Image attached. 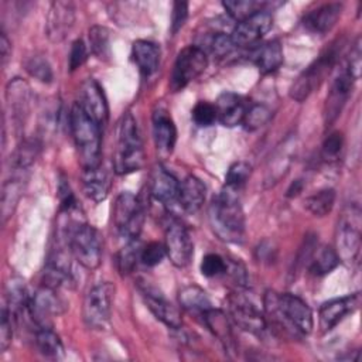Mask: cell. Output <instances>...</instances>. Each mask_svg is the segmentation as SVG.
Segmentation results:
<instances>
[{"label": "cell", "instance_id": "d590c367", "mask_svg": "<svg viewBox=\"0 0 362 362\" xmlns=\"http://www.w3.org/2000/svg\"><path fill=\"white\" fill-rule=\"evenodd\" d=\"M339 257L331 246H322L315 250L308 262V270L313 276H324L339 264Z\"/></svg>", "mask_w": 362, "mask_h": 362}, {"label": "cell", "instance_id": "ab89813d", "mask_svg": "<svg viewBox=\"0 0 362 362\" xmlns=\"http://www.w3.org/2000/svg\"><path fill=\"white\" fill-rule=\"evenodd\" d=\"M222 6L226 10V13L236 23H239L260 10H266L267 3L257 1V0H228V1H222Z\"/></svg>", "mask_w": 362, "mask_h": 362}, {"label": "cell", "instance_id": "44dd1931", "mask_svg": "<svg viewBox=\"0 0 362 362\" xmlns=\"http://www.w3.org/2000/svg\"><path fill=\"white\" fill-rule=\"evenodd\" d=\"M74 283L69 257L62 249H55L42 272V284L58 290L59 287H69Z\"/></svg>", "mask_w": 362, "mask_h": 362}, {"label": "cell", "instance_id": "4fadbf2b", "mask_svg": "<svg viewBox=\"0 0 362 362\" xmlns=\"http://www.w3.org/2000/svg\"><path fill=\"white\" fill-rule=\"evenodd\" d=\"M164 236V246L170 262L175 267L188 266L194 255V245L187 228L180 221L171 219L167 223Z\"/></svg>", "mask_w": 362, "mask_h": 362}, {"label": "cell", "instance_id": "f1b7e54d", "mask_svg": "<svg viewBox=\"0 0 362 362\" xmlns=\"http://www.w3.org/2000/svg\"><path fill=\"white\" fill-rule=\"evenodd\" d=\"M160 47L156 42L147 41V40H139L134 41L132 47V57L136 62L139 71L144 76L153 75L160 64Z\"/></svg>", "mask_w": 362, "mask_h": 362}, {"label": "cell", "instance_id": "816d5d0a", "mask_svg": "<svg viewBox=\"0 0 362 362\" xmlns=\"http://www.w3.org/2000/svg\"><path fill=\"white\" fill-rule=\"evenodd\" d=\"M235 48L230 35L225 33L214 34V37L209 41V49L216 57H225Z\"/></svg>", "mask_w": 362, "mask_h": 362}, {"label": "cell", "instance_id": "9c48e42d", "mask_svg": "<svg viewBox=\"0 0 362 362\" xmlns=\"http://www.w3.org/2000/svg\"><path fill=\"white\" fill-rule=\"evenodd\" d=\"M113 222L124 240L139 239L144 223V212L139 199L132 192H122L113 205Z\"/></svg>", "mask_w": 362, "mask_h": 362}, {"label": "cell", "instance_id": "91938a15", "mask_svg": "<svg viewBox=\"0 0 362 362\" xmlns=\"http://www.w3.org/2000/svg\"><path fill=\"white\" fill-rule=\"evenodd\" d=\"M257 252H262V253H264V249H263V246H262V245H260V246H259V249H257ZM272 252H273V249H270V247H269V250H267V253H272ZM259 259H262V260H264V255H262V256H259Z\"/></svg>", "mask_w": 362, "mask_h": 362}, {"label": "cell", "instance_id": "1f68e13d", "mask_svg": "<svg viewBox=\"0 0 362 362\" xmlns=\"http://www.w3.org/2000/svg\"><path fill=\"white\" fill-rule=\"evenodd\" d=\"M178 303H180L181 308H184L185 311H188L191 314L199 315V317H202V314L212 307L211 300L206 296V293L195 284L185 286L180 290Z\"/></svg>", "mask_w": 362, "mask_h": 362}, {"label": "cell", "instance_id": "52a82bcc", "mask_svg": "<svg viewBox=\"0 0 362 362\" xmlns=\"http://www.w3.org/2000/svg\"><path fill=\"white\" fill-rule=\"evenodd\" d=\"M361 209L351 204L346 206L337 226V255L346 264H355L361 252Z\"/></svg>", "mask_w": 362, "mask_h": 362}, {"label": "cell", "instance_id": "5bb4252c", "mask_svg": "<svg viewBox=\"0 0 362 362\" xmlns=\"http://www.w3.org/2000/svg\"><path fill=\"white\" fill-rule=\"evenodd\" d=\"M139 291L147 305V308L153 313V315L160 320L164 325L173 329H180L182 325V318L178 308L171 304L164 294L157 290L154 286L148 284L147 281H139L137 284Z\"/></svg>", "mask_w": 362, "mask_h": 362}, {"label": "cell", "instance_id": "74e56055", "mask_svg": "<svg viewBox=\"0 0 362 362\" xmlns=\"http://www.w3.org/2000/svg\"><path fill=\"white\" fill-rule=\"evenodd\" d=\"M141 246L139 239L126 240V245L116 253V267L122 276H126L133 272L137 262L140 260Z\"/></svg>", "mask_w": 362, "mask_h": 362}, {"label": "cell", "instance_id": "4dcf8cb0", "mask_svg": "<svg viewBox=\"0 0 362 362\" xmlns=\"http://www.w3.org/2000/svg\"><path fill=\"white\" fill-rule=\"evenodd\" d=\"M25 174L11 173L10 178L4 181L1 189V219L6 222L13 214L23 194Z\"/></svg>", "mask_w": 362, "mask_h": 362}, {"label": "cell", "instance_id": "9f6ffc18", "mask_svg": "<svg viewBox=\"0 0 362 362\" xmlns=\"http://www.w3.org/2000/svg\"><path fill=\"white\" fill-rule=\"evenodd\" d=\"M225 273H229L236 284L246 286V281H247L246 270H245L243 264H240L239 262H226V272Z\"/></svg>", "mask_w": 362, "mask_h": 362}, {"label": "cell", "instance_id": "e0dca14e", "mask_svg": "<svg viewBox=\"0 0 362 362\" xmlns=\"http://www.w3.org/2000/svg\"><path fill=\"white\" fill-rule=\"evenodd\" d=\"M273 25V17L269 10H260L250 17L236 23L230 35L235 47H249L257 42Z\"/></svg>", "mask_w": 362, "mask_h": 362}, {"label": "cell", "instance_id": "f546056e", "mask_svg": "<svg viewBox=\"0 0 362 362\" xmlns=\"http://www.w3.org/2000/svg\"><path fill=\"white\" fill-rule=\"evenodd\" d=\"M252 59L263 75L274 72L283 64L281 44L277 40H272L259 45L253 51Z\"/></svg>", "mask_w": 362, "mask_h": 362}, {"label": "cell", "instance_id": "d4e9b609", "mask_svg": "<svg viewBox=\"0 0 362 362\" xmlns=\"http://www.w3.org/2000/svg\"><path fill=\"white\" fill-rule=\"evenodd\" d=\"M202 321L208 327V329L212 332V335L223 345V348L228 352L235 351V335L232 329L230 320L228 315L218 308L211 307L202 314Z\"/></svg>", "mask_w": 362, "mask_h": 362}, {"label": "cell", "instance_id": "60d3db41", "mask_svg": "<svg viewBox=\"0 0 362 362\" xmlns=\"http://www.w3.org/2000/svg\"><path fill=\"white\" fill-rule=\"evenodd\" d=\"M89 44H90L92 52L99 59H107L110 57L109 33L105 27L93 25L89 28Z\"/></svg>", "mask_w": 362, "mask_h": 362}, {"label": "cell", "instance_id": "8d00e7d4", "mask_svg": "<svg viewBox=\"0 0 362 362\" xmlns=\"http://www.w3.org/2000/svg\"><path fill=\"white\" fill-rule=\"evenodd\" d=\"M294 141H286L280 148L276 151L274 157L270 160V167L267 168V181L276 182L281 178V175L286 174L287 168L291 163V153H293Z\"/></svg>", "mask_w": 362, "mask_h": 362}, {"label": "cell", "instance_id": "ac0fdd59", "mask_svg": "<svg viewBox=\"0 0 362 362\" xmlns=\"http://www.w3.org/2000/svg\"><path fill=\"white\" fill-rule=\"evenodd\" d=\"M361 304V294L354 293L344 297L332 298L325 301L320 307V327L324 332L332 329L338 322H341L346 315L358 310Z\"/></svg>", "mask_w": 362, "mask_h": 362}, {"label": "cell", "instance_id": "7a4b0ae2", "mask_svg": "<svg viewBox=\"0 0 362 362\" xmlns=\"http://www.w3.org/2000/svg\"><path fill=\"white\" fill-rule=\"evenodd\" d=\"M209 225L218 239L228 243H240L245 236V214L239 191L223 185L214 197L208 211Z\"/></svg>", "mask_w": 362, "mask_h": 362}, {"label": "cell", "instance_id": "603a6c76", "mask_svg": "<svg viewBox=\"0 0 362 362\" xmlns=\"http://www.w3.org/2000/svg\"><path fill=\"white\" fill-rule=\"evenodd\" d=\"M178 188L180 182L171 173L161 165L154 167L150 177V194L156 201L164 205L174 204L178 198Z\"/></svg>", "mask_w": 362, "mask_h": 362}, {"label": "cell", "instance_id": "8992f818", "mask_svg": "<svg viewBox=\"0 0 362 362\" xmlns=\"http://www.w3.org/2000/svg\"><path fill=\"white\" fill-rule=\"evenodd\" d=\"M68 247L75 260L88 270H95L102 262V238L89 223L76 222L66 230Z\"/></svg>", "mask_w": 362, "mask_h": 362}, {"label": "cell", "instance_id": "7c38bea8", "mask_svg": "<svg viewBox=\"0 0 362 362\" xmlns=\"http://www.w3.org/2000/svg\"><path fill=\"white\" fill-rule=\"evenodd\" d=\"M230 320L243 331L263 338L267 332V321L264 314L246 297L240 294H230L228 297Z\"/></svg>", "mask_w": 362, "mask_h": 362}, {"label": "cell", "instance_id": "d6a6232c", "mask_svg": "<svg viewBox=\"0 0 362 362\" xmlns=\"http://www.w3.org/2000/svg\"><path fill=\"white\" fill-rule=\"evenodd\" d=\"M41 144L37 139H27L16 148L11 157V173L27 174L28 168L34 164L38 157Z\"/></svg>", "mask_w": 362, "mask_h": 362}, {"label": "cell", "instance_id": "d6986e66", "mask_svg": "<svg viewBox=\"0 0 362 362\" xmlns=\"http://www.w3.org/2000/svg\"><path fill=\"white\" fill-rule=\"evenodd\" d=\"M75 21V7L71 1H54L47 16V37L52 42L62 41Z\"/></svg>", "mask_w": 362, "mask_h": 362}, {"label": "cell", "instance_id": "30bf717a", "mask_svg": "<svg viewBox=\"0 0 362 362\" xmlns=\"http://www.w3.org/2000/svg\"><path fill=\"white\" fill-rule=\"evenodd\" d=\"M208 65L205 51L198 45H189L181 49L175 58L173 72L170 76V89L173 92L181 90L189 82L197 79Z\"/></svg>", "mask_w": 362, "mask_h": 362}, {"label": "cell", "instance_id": "3957f363", "mask_svg": "<svg viewBox=\"0 0 362 362\" xmlns=\"http://www.w3.org/2000/svg\"><path fill=\"white\" fill-rule=\"evenodd\" d=\"M144 164V148L132 113H124L117 126V139L113 154V168L116 174L139 171Z\"/></svg>", "mask_w": 362, "mask_h": 362}, {"label": "cell", "instance_id": "ba28073f", "mask_svg": "<svg viewBox=\"0 0 362 362\" xmlns=\"http://www.w3.org/2000/svg\"><path fill=\"white\" fill-rule=\"evenodd\" d=\"M115 286L109 281L93 286L85 296L82 304L83 322L92 329H105L109 325Z\"/></svg>", "mask_w": 362, "mask_h": 362}, {"label": "cell", "instance_id": "7dc6e473", "mask_svg": "<svg viewBox=\"0 0 362 362\" xmlns=\"http://www.w3.org/2000/svg\"><path fill=\"white\" fill-rule=\"evenodd\" d=\"M192 120L201 127H208L216 120L215 106L209 102H198L192 109Z\"/></svg>", "mask_w": 362, "mask_h": 362}, {"label": "cell", "instance_id": "7402d4cb", "mask_svg": "<svg viewBox=\"0 0 362 362\" xmlns=\"http://www.w3.org/2000/svg\"><path fill=\"white\" fill-rule=\"evenodd\" d=\"M216 120L226 127H233L243 122L247 105L243 98L233 92H223L215 102Z\"/></svg>", "mask_w": 362, "mask_h": 362}, {"label": "cell", "instance_id": "b9f144b4", "mask_svg": "<svg viewBox=\"0 0 362 362\" xmlns=\"http://www.w3.org/2000/svg\"><path fill=\"white\" fill-rule=\"evenodd\" d=\"M24 66H25V71L40 82L49 83L54 79V74L49 62L47 61V58L41 55H33L27 58L24 62Z\"/></svg>", "mask_w": 362, "mask_h": 362}, {"label": "cell", "instance_id": "ee69618b", "mask_svg": "<svg viewBox=\"0 0 362 362\" xmlns=\"http://www.w3.org/2000/svg\"><path fill=\"white\" fill-rule=\"evenodd\" d=\"M250 173H252V167H250L249 163L236 161L229 167V170L226 173L225 185L239 191L245 185L247 178L250 177Z\"/></svg>", "mask_w": 362, "mask_h": 362}, {"label": "cell", "instance_id": "f6af8a7d", "mask_svg": "<svg viewBox=\"0 0 362 362\" xmlns=\"http://www.w3.org/2000/svg\"><path fill=\"white\" fill-rule=\"evenodd\" d=\"M167 256L165 246L160 242H150L144 247H141L140 260L147 267H154L161 263V260Z\"/></svg>", "mask_w": 362, "mask_h": 362}, {"label": "cell", "instance_id": "277c9868", "mask_svg": "<svg viewBox=\"0 0 362 362\" xmlns=\"http://www.w3.org/2000/svg\"><path fill=\"white\" fill-rule=\"evenodd\" d=\"M69 129L82 168L100 165V127L78 103L69 112Z\"/></svg>", "mask_w": 362, "mask_h": 362}, {"label": "cell", "instance_id": "f35d334b", "mask_svg": "<svg viewBox=\"0 0 362 362\" xmlns=\"http://www.w3.org/2000/svg\"><path fill=\"white\" fill-rule=\"evenodd\" d=\"M335 204V191L332 188H322L305 198V208L315 216H325L331 212Z\"/></svg>", "mask_w": 362, "mask_h": 362}, {"label": "cell", "instance_id": "83f0119b", "mask_svg": "<svg viewBox=\"0 0 362 362\" xmlns=\"http://www.w3.org/2000/svg\"><path fill=\"white\" fill-rule=\"evenodd\" d=\"M82 181V189L85 195L95 201L100 202L106 199L110 189V178L105 168L100 165L92 167V168H83L81 174Z\"/></svg>", "mask_w": 362, "mask_h": 362}, {"label": "cell", "instance_id": "9a60e30c", "mask_svg": "<svg viewBox=\"0 0 362 362\" xmlns=\"http://www.w3.org/2000/svg\"><path fill=\"white\" fill-rule=\"evenodd\" d=\"M78 105L81 106V109L102 129L105 127V124L107 123L109 119V107H107V102L103 93V89L100 88V85L92 79L88 78L85 79L81 86H79V92H78Z\"/></svg>", "mask_w": 362, "mask_h": 362}, {"label": "cell", "instance_id": "681fc988", "mask_svg": "<svg viewBox=\"0 0 362 362\" xmlns=\"http://www.w3.org/2000/svg\"><path fill=\"white\" fill-rule=\"evenodd\" d=\"M344 146V137L339 132H332L322 143V157L327 161H334L341 154Z\"/></svg>", "mask_w": 362, "mask_h": 362}, {"label": "cell", "instance_id": "680465c9", "mask_svg": "<svg viewBox=\"0 0 362 362\" xmlns=\"http://www.w3.org/2000/svg\"><path fill=\"white\" fill-rule=\"evenodd\" d=\"M301 187H303L301 180H296V181L290 185V188L287 189V197H296V195L301 191Z\"/></svg>", "mask_w": 362, "mask_h": 362}, {"label": "cell", "instance_id": "db71d44e", "mask_svg": "<svg viewBox=\"0 0 362 362\" xmlns=\"http://www.w3.org/2000/svg\"><path fill=\"white\" fill-rule=\"evenodd\" d=\"M58 197H59L61 211L69 212L76 206V199H75L74 192H72L65 177H61V180L58 182Z\"/></svg>", "mask_w": 362, "mask_h": 362}, {"label": "cell", "instance_id": "484cf974", "mask_svg": "<svg viewBox=\"0 0 362 362\" xmlns=\"http://www.w3.org/2000/svg\"><path fill=\"white\" fill-rule=\"evenodd\" d=\"M206 187L195 175H188L180 182L177 202L188 214H195L205 202Z\"/></svg>", "mask_w": 362, "mask_h": 362}, {"label": "cell", "instance_id": "6da1fadb", "mask_svg": "<svg viewBox=\"0 0 362 362\" xmlns=\"http://www.w3.org/2000/svg\"><path fill=\"white\" fill-rule=\"evenodd\" d=\"M264 317L274 328L294 337L308 335L314 328V317L308 304L291 293L266 291L263 298ZM267 321V322H269Z\"/></svg>", "mask_w": 362, "mask_h": 362}, {"label": "cell", "instance_id": "bcb514c9", "mask_svg": "<svg viewBox=\"0 0 362 362\" xmlns=\"http://www.w3.org/2000/svg\"><path fill=\"white\" fill-rule=\"evenodd\" d=\"M345 69L351 74V76L358 81L361 76V66H362V45H361V37L356 38V41L352 44L349 54L346 55L344 64Z\"/></svg>", "mask_w": 362, "mask_h": 362}, {"label": "cell", "instance_id": "836d02e7", "mask_svg": "<svg viewBox=\"0 0 362 362\" xmlns=\"http://www.w3.org/2000/svg\"><path fill=\"white\" fill-rule=\"evenodd\" d=\"M30 294L25 290L24 281L18 277H14L7 284V308L13 317V320L18 318V315L27 311Z\"/></svg>", "mask_w": 362, "mask_h": 362}, {"label": "cell", "instance_id": "2e32d148", "mask_svg": "<svg viewBox=\"0 0 362 362\" xmlns=\"http://www.w3.org/2000/svg\"><path fill=\"white\" fill-rule=\"evenodd\" d=\"M355 79L351 76V74L345 69L342 65L337 76L334 78L331 83V89L327 95L325 103H324V123L325 126H331L337 117L341 115L344 106L346 105L349 95L352 92Z\"/></svg>", "mask_w": 362, "mask_h": 362}, {"label": "cell", "instance_id": "f907efd6", "mask_svg": "<svg viewBox=\"0 0 362 362\" xmlns=\"http://www.w3.org/2000/svg\"><path fill=\"white\" fill-rule=\"evenodd\" d=\"M11 321H13V317H11L8 308L4 305L1 310V322H0V349H1V352H6L11 344V338H13Z\"/></svg>", "mask_w": 362, "mask_h": 362}, {"label": "cell", "instance_id": "cb8c5ba5", "mask_svg": "<svg viewBox=\"0 0 362 362\" xmlns=\"http://www.w3.org/2000/svg\"><path fill=\"white\" fill-rule=\"evenodd\" d=\"M342 13V4L327 3L311 11H308L303 18V25L315 34H325L338 21Z\"/></svg>", "mask_w": 362, "mask_h": 362}, {"label": "cell", "instance_id": "5b68a950", "mask_svg": "<svg viewBox=\"0 0 362 362\" xmlns=\"http://www.w3.org/2000/svg\"><path fill=\"white\" fill-rule=\"evenodd\" d=\"M341 52V41L337 40L331 42L328 48H325L293 82L290 88V98L303 102L305 100L314 90L321 85L325 76L334 68Z\"/></svg>", "mask_w": 362, "mask_h": 362}, {"label": "cell", "instance_id": "c3c4849f", "mask_svg": "<svg viewBox=\"0 0 362 362\" xmlns=\"http://www.w3.org/2000/svg\"><path fill=\"white\" fill-rule=\"evenodd\" d=\"M226 272V260L219 255L208 253L201 262V273L205 277H215Z\"/></svg>", "mask_w": 362, "mask_h": 362}, {"label": "cell", "instance_id": "ffe728a7", "mask_svg": "<svg viewBox=\"0 0 362 362\" xmlns=\"http://www.w3.org/2000/svg\"><path fill=\"white\" fill-rule=\"evenodd\" d=\"M151 124L153 139L157 151L163 156L171 154L177 141V127L164 106H156L151 116Z\"/></svg>", "mask_w": 362, "mask_h": 362}, {"label": "cell", "instance_id": "f5cc1de1", "mask_svg": "<svg viewBox=\"0 0 362 362\" xmlns=\"http://www.w3.org/2000/svg\"><path fill=\"white\" fill-rule=\"evenodd\" d=\"M88 58V48L85 45V42L79 38L75 40L71 45V51H69V69L75 71L79 66L83 65V62Z\"/></svg>", "mask_w": 362, "mask_h": 362}, {"label": "cell", "instance_id": "6f0895ef", "mask_svg": "<svg viewBox=\"0 0 362 362\" xmlns=\"http://www.w3.org/2000/svg\"><path fill=\"white\" fill-rule=\"evenodd\" d=\"M0 51H1V64L4 65L11 54V45L4 31H1V37H0Z\"/></svg>", "mask_w": 362, "mask_h": 362}, {"label": "cell", "instance_id": "7bdbcfd3", "mask_svg": "<svg viewBox=\"0 0 362 362\" xmlns=\"http://www.w3.org/2000/svg\"><path fill=\"white\" fill-rule=\"evenodd\" d=\"M272 117V112L266 105L256 103L252 106H247L245 117L242 124L245 126L246 130H256L262 126H264Z\"/></svg>", "mask_w": 362, "mask_h": 362}, {"label": "cell", "instance_id": "4316f807", "mask_svg": "<svg viewBox=\"0 0 362 362\" xmlns=\"http://www.w3.org/2000/svg\"><path fill=\"white\" fill-rule=\"evenodd\" d=\"M6 98L14 120L21 124L30 110V100H31L30 86L23 79L14 78L7 85Z\"/></svg>", "mask_w": 362, "mask_h": 362}, {"label": "cell", "instance_id": "11a10c76", "mask_svg": "<svg viewBox=\"0 0 362 362\" xmlns=\"http://www.w3.org/2000/svg\"><path fill=\"white\" fill-rule=\"evenodd\" d=\"M188 18V3L187 1H175L173 4L171 13V33L177 34L181 27L185 24Z\"/></svg>", "mask_w": 362, "mask_h": 362}, {"label": "cell", "instance_id": "e575fe53", "mask_svg": "<svg viewBox=\"0 0 362 362\" xmlns=\"http://www.w3.org/2000/svg\"><path fill=\"white\" fill-rule=\"evenodd\" d=\"M35 344L38 351L49 359H61L64 356V345L61 338L52 328H37Z\"/></svg>", "mask_w": 362, "mask_h": 362}, {"label": "cell", "instance_id": "8fae6325", "mask_svg": "<svg viewBox=\"0 0 362 362\" xmlns=\"http://www.w3.org/2000/svg\"><path fill=\"white\" fill-rule=\"evenodd\" d=\"M64 305L57 290L42 284L30 294L27 313L37 328H52V320L64 311Z\"/></svg>", "mask_w": 362, "mask_h": 362}]
</instances>
